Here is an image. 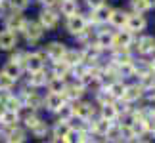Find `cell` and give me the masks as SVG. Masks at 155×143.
Listing matches in <instances>:
<instances>
[{
  "instance_id": "cell-30",
  "label": "cell",
  "mask_w": 155,
  "mask_h": 143,
  "mask_svg": "<svg viewBox=\"0 0 155 143\" xmlns=\"http://www.w3.org/2000/svg\"><path fill=\"white\" fill-rule=\"evenodd\" d=\"M111 44H113V34H107V33L98 34V48H109Z\"/></svg>"
},
{
  "instance_id": "cell-20",
  "label": "cell",
  "mask_w": 155,
  "mask_h": 143,
  "mask_svg": "<svg viewBox=\"0 0 155 143\" xmlns=\"http://www.w3.org/2000/svg\"><path fill=\"white\" fill-rule=\"evenodd\" d=\"M59 11H61L65 17H71V15L79 14V4H77V0H61Z\"/></svg>"
},
{
  "instance_id": "cell-31",
  "label": "cell",
  "mask_w": 155,
  "mask_h": 143,
  "mask_svg": "<svg viewBox=\"0 0 155 143\" xmlns=\"http://www.w3.org/2000/svg\"><path fill=\"white\" fill-rule=\"evenodd\" d=\"M14 86V80L8 78L6 75H0V92H10Z\"/></svg>"
},
{
  "instance_id": "cell-14",
  "label": "cell",
  "mask_w": 155,
  "mask_h": 143,
  "mask_svg": "<svg viewBox=\"0 0 155 143\" xmlns=\"http://www.w3.org/2000/svg\"><path fill=\"white\" fill-rule=\"evenodd\" d=\"M105 92L109 94L113 99H123L124 92H127V84H123V80L117 78V80H113V82H109V84H107Z\"/></svg>"
},
{
  "instance_id": "cell-24",
  "label": "cell",
  "mask_w": 155,
  "mask_h": 143,
  "mask_svg": "<svg viewBox=\"0 0 155 143\" xmlns=\"http://www.w3.org/2000/svg\"><path fill=\"white\" fill-rule=\"evenodd\" d=\"M25 19L19 15V14H14V15H10L8 17V23H6V29H10V31H23V27H25Z\"/></svg>"
},
{
  "instance_id": "cell-39",
  "label": "cell",
  "mask_w": 155,
  "mask_h": 143,
  "mask_svg": "<svg viewBox=\"0 0 155 143\" xmlns=\"http://www.w3.org/2000/svg\"><path fill=\"white\" fill-rule=\"evenodd\" d=\"M146 4H147V8H155V0H146Z\"/></svg>"
},
{
  "instance_id": "cell-34",
  "label": "cell",
  "mask_w": 155,
  "mask_h": 143,
  "mask_svg": "<svg viewBox=\"0 0 155 143\" xmlns=\"http://www.w3.org/2000/svg\"><path fill=\"white\" fill-rule=\"evenodd\" d=\"M86 4L90 6L92 10H96V8H102V6L105 4V0H86Z\"/></svg>"
},
{
  "instance_id": "cell-1",
  "label": "cell",
  "mask_w": 155,
  "mask_h": 143,
  "mask_svg": "<svg viewBox=\"0 0 155 143\" xmlns=\"http://www.w3.org/2000/svg\"><path fill=\"white\" fill-rule=\"evenodd\" d=\"M86 27H88V19L81 14H75L67 17V31L75 37H81L82 33H86Z\"/></svg>"
},
{
  "instance_id": "cell-26",
  "label": "cell",
  "mask_w": 155,
  "mask_h": 143,
  "mask_svg": "<svg viewBox=\"0 0 155 143\" xmlns=\"http://www.w3.org/2000/svg\"><path fill=\"white\" fill-rule=\"evenodd\" d=\"M46 82H48V76H46L44 71H38V73H31V76H29V84H31L33 88L46 86Z\"/></svg>"
},
{
  "instance_id": "cell-18",
  "label": "cell",
  "mask_w": 155,
  "mask_h": 143,
  "mask_svg": "<svg viewBox=\"0 0 155 143\" xmlns=\"http://www.w3.org/2000/svg\"><path fill=\"white\" fill-rule=\"evenodd\" d=\"M140 53H153L155 52V38L153 37H140L138 42H136Z\"/></svg>"
},
{
  "instance_id": "cell-4",
  "label": "cell",
  "mask_w": 155,
  "mask_h": 143,
  "mask_svg": "<svg viewBox=\"0 0 155 143\" xmlns=\"http://www.w3.org/2000/svg\"><path fill=\"white\" fill-rule=\"evenodd\" d=\"M113 124H115V122H109V120H105V118L98 116L96 120L90 122V134L92 135H102V138H105V135L109 134V130H111Z\"/></svg>"
},
{
  "instance_id": "cell-17",
  "label": "cell",
  "mask_w": 155,
  "mask_h": 143,
  "mask_svg": "<svg viewBox=\"0 0 155 143\" xmlns=\"http://www.w3.org/2000/svg\"><path fill=\"white\" fill-rule=\"evenodd\" d=\"M127 19H128V14L124 10H111V15H109V23L117 29H123L127 27Z\"/></svg>"
},
{
  "instance_id": "cell-10",
  "label": "cell",
  "mask_w": 155,
  "mask_h": 143,
  "mask_svg": "<svg viewBox=\"0 0 155 143\" xmlns=\"http://www.w3.org/2000/svg\"><path fill=\"white\" fill-rule=\"evenodd\" d=\"M15 44H17V34L14 31H10V29L0 31V50L8 52L12 48H15Z\"/></svg>"
},
{
  "instance_id": "cell-19",
  "label": "cell",
  "mask_w": 155,
  "mask_h": 143,
  "mask_svg": "<svg viewBox=\"0 0 155 143\" xmlns=\"http://www.w3.org/2000/svg\"><path fill=\"white\" fill-rule=\"evenodd\" d=\"M46 86H48V92H50V94H63L65 88H67L65 80L59 78V76H52V78H48Z\"/></svg>"
},
{
  "instance_id": "cell-28",
  "label": "cell",
  "mask_w": 155,
  "mask_h": 143,
  "mask_svg": "<svg viewBox=\"0 0 155 143\" xmlns=\"http://www.w3.org/2000/svg\"><path fill=\"white\" fill-rule=\"evenodd\" d=\"M88 132H81V130H71V132L67 134V143H86L88 139Z\"/></svg>"
},
{
  "instance_id": "cell-25",
  "label": "cell",
  "mask_w": 155,
  "mask_h": 143,
  "mask_svg": "<svg viewBox=\"0 0 155 143\" xmlns=\"http://www.w3.org/2000/svg\"><path fill=\"white\" fill-rule=\"evenodd\" d=\"M109 15H111V8H107V6L104 4L102 8H96V10H94L92 21H94V23H104V21H109Z\"/></svg>"
},
{
  "instance_id": "cell-2",
  "label": "cell",
  "mask_w": 155,
  "mask_h": 143,
  "mask_svg": "<svg viewBox=\"0 0 155 143\" xmlns=\"http://www.w3.org/2000/svg\"><path fill=\"white\" fill-rule=\"evenodd\" d=\"M2 138H6V143H25L27 134L25 130L19 126H10V128H2Z\"/></svg>"
},
{
  "instance_id": "cell-13",
  "label": "cell",
  "mask_w": 155,
  "mask_h": 143,
  "mask_svg": "<svg viewBox=\"0 0 155 143\" xmlns=\"http://www.w3.org/2000/svg\"><path fill=\"white\" fill-rule=\"evenodd\" d=\"M73 115L84 118V120H90L92 115H94V107H92V103H88V101H77L73 105Z\"/></svg>"
},
{
  "instance_id": "cell-29",
  "label": "cell",
  "mask_w": 155,
  "mask_h": 143,
  "mask_svg": "<svg viewBox=\"0 0 155 143\" xmlns=\"http://www.w3.org/2000/svg\"><path fill=\"white\" fill-rule=\"evenodd\" d=\"M38 122H40V116H38L35 111H31L25 118H23V124H25V128H27V130H33Z\"/></svg>"
},
{
  "instance_id": "cell-5",
  "label": "cell",
  "mask_w": 155,
  "mask_h": 143,
  "mask_svg": "<svg viewBox=\"0 0 155 143\" xmlns=\"http://www.w3.org/2000/svg\"><path fill=\"white\" fill-rule=\"evenodd\" d=\"M147 25V21H146V17L138 14V11H134V14H128V19H127V29L130 33H140V31H144Z\"/></svg>"
},
{
  "instance_id": "cell-37",
  "label": "cell",
  "mask_w": 155,
  "mask_h": 143,
  "mask_svg": "<svg viewBox=\"0 0 155 143\" xmlns=\"http://www.w3.org/2000/svg\"><path fill=\"white\" fill-rule=\"evenodd\" d=\"M40 2H42V4H46V8H50V6H54V4L58 2V0H40Z\"/></svg>"
},
{
  "instance_id": "cell-15",
  "label": "cell",
  "mask_w": 155,
  "mask_h": 143,
  "mask_svg": "<svg viewBox=\"0 0 155 143\" xmlns=\"http://www.w3.org/2000/svg\"><path fill=\"white\" fill-rule=\"evenodd\" d=\"M144 92H146V88L142 86V84L127 86V92H124V95H123L124 103H132V101H138L142 95H144Z\"/></svg>"
},
{
  "instance_id": "cell-7",
  "label": "cell",
  "mask_w": 155,
  "mask_h": 143,
  "mask_svg": "<svg viewBox=\"0 0 155 143\" xmlns=\"http://www.w3.org/2000/svg\"><path fill=\"white\" fill-rule=\"evenodd\" d=\"M44 29L40 23H25V27H23V34H25L27 42H37V40H40V37H42Z\"/></svg>"
},
{
  "instance_id": "cell-41",
  "label": "cell",
  "mask_w": 155,
  "mask_h": 143,
  "mask_svg": "<svg viewBox=\"0 0 155 143\" xmlns=\"http://www.w3.org/2000/svg\"><path fill=\"white\" fill-rule=\"evenodd\" d=\"M0 4H2V0H0Z\"/></svg>"
},
{
  "instance_id": "cell-6",
  "label": "cell",
  "mask_w": 155,
  "mask_h": 143,
  "mask_svg": "<svg viewBox=\"0 0 155 143\" xmlns=\"http://www.w3.org/2000/svg\"><path fill=\"white\" fill-rule=\"evenodd\" d=\"M58 19H59V15L52 8H44L38 15V23L42 25V29H54L58 25Z\"/></svg>"
},
{
  "instance_id": "cell-38",
  "label": "cell",
  "mask_w": 155,
  "mask_h": 143,
  "mask_svg": "<svg viewBox=\"0 0 155 143\" xmlns=\"http://www.w3.org/2000/svg\"><path fill=\"white\" fill-rule=\"evenodd\" d=\"M6 113V105H4V101H0V116H2Z\"/></svg>"
},
{
  "instance_id": "cell-40",
  "label": "cell",
  "mask_w": 155,
  "mask_h": 143,
  "mask_svg": "<svg viewBox=\"0 0 155 143\" xmlns=\"http://www.w3.org/2000/svg\"><path fill=\"white\" fill-rule=\"evenodd\" d=\"M150 69H151V71H153V73H155V57H153V59H151V61H150Z\"/></svg>"
},
{
  "instance_id": "cell-35",
  "label": "cell",
  "mask_w": 155,
  "mask_h": 143,
  "mask_svg": "<svg viewBox=\"0 0 155 143\" xmlns=\"http://www.w3.org/2000/svg\"><path fill=\"white\" fill-rule=\"evenodd\" d=\"M48 143H67V139L65 138H52Z\"/></svg>"
},
{
  "instance_id": "cell-16",
  "label": "cell",
  "mask_w": 155,
  "mask_h": 143,
  "mask_svg": "<svg viewBox=\"0 0 155 143\" xmlns=\"http://www.w3.org/2000/svg\"><path fill=\"white\" fill-rule=\"evenodd\" d=\"M84 84L79 80L77 84H67V88H65V92H63V95H65V99H71V101H75V99H81L82 97V94H84Z\"/></svg>"
},
{
  "instance_id": "cell-21",
  "label": "cell",
  "mask_w": 155,
  "mask_h": 143,
  "mask_svg": "<svg viewBox=\"0 0 155 143\" xmlns=\"http://www.w3.org/2000/svg\"><path fill=\"white\" fill-rule=\"evenodd\" d=\"M69 132H71V126L65 120H58L52 126V138H67Z\"/></svg>"
},
{
  "instance_id": "cell-12",
  "label": "cell",
  "mask_w": 155,
  "mask_h": 143,
  "mask_svg": "<svg viewBox=\"0 0 155 143\" xmlns=\"http://www.w3.org/2000/svg\"><path fill=\"white\" fill-rule=\"evenodd\" d=\"M44 105H46V109H48V111L58 113L65 105V95L63 94H48V95H46V99H44Z\"/></svg>"
},
{
  "instance_id": "cell-42",
  "label": "cell",
  "mask_w": 155,
  "mask_h": 143,
  "mask_svg": "<svg viewBox=\"0 0 155 143\" xmlns=\"http://www.w3.org/2000/svg\"><path fill=\"white\" fill-rule=\"evenodd\" d=\"M40 143H44V141H40Z\"/></svg>"
},
{
  "instance_id": "cell-9",
  "label": "cell",
  "mask_w": 155,
  "mask_h": 143,
  "mask_svg": "<svg viewBox=\"0 0 155 143\" xmlns=\"http://www.w3.org/2000/svg\"><path fill=\"white\" fill-rule=\"evenodd\" d=\"M65 52H67V46L63 42H50L46 46V56H48L52 61H61Z\"/></svg>"
},
{
  "instance_id": "cell-33",
  "label": "cell",
  "mask_w": 155,
  "mask_h": 143,
  "mask_svg": "<svg viewBox=\"0 0 155 143\" xmlns=\"http://www.w3.org/2000/svg\"><path fill=\"white\" fill-rule=\"evenodd\" d=\"M29 4V0H12V8L14 10H23Z\"/></svg>"
},
{
  "instance_id": "cell-36",
  "label": "cell",
  "mask_w": 155,
  "mask_h": 143,
  "mask_svg": "<svg viewBox=\"0 0 155 143\" xmlns=\"http://www.w3.org/2000/svg\"><path fill=\"white\" fill-rule=\"evenodd\" d=\"M104 143H124L123 139H115V138H105Z\"/></svg>"
},
{
  "instance_id": "cell-8",
  "label": "cell",
  "mask_w": 155,
  "mask_h": 143,
  "mask_svg": "<svg viewBox=\"0 0 155 143\" xmlns=\"http://www.w3.org/2000/svg\"><path fill=\"white\" fill-rule=\"evenodd\" d=\"M25 67L29 69V73H38V71H44V56L42 53H27L25 59Z\"/></svg>"
},
{
  "instance_id": "cell-32",
  "label": "cell",
  "mask_w": 155,
  "mask_h": 143,
  "mask_svg": "<svg viewBox=\"0 0 155 143\" xmlns=\"http://www.w3.org/2000/svg\"><path fill=\"white\" fill-rule=\"evenodd\" d=\"M130 4H132L134 11H138V14H144L146 10H150L147 4H146V0H130Z\"/></svg>"
},
{
  "instance_id": "cell-11",
  "label": "cell",
  "mask_w": 155,
  "mask_h": 143,
  "mask_svg": "<svg viewBox=\"0 0 155 143\" xmlns=\"http://www.w3.org/2000/svg\"><path fill=\"white\" fill-rule=\"evenodd\" d=\"M100 116L109 122H117L121 118V113H119V107L115 103H105V105H100Z\"/></svg>"
},
{
  "instance_id": "cell-3",
  "label": "cell",
  "mask_w": 155,
  "mask_h": 143,
  "mask_svg": "<svg viewBox=\"0 0 155 143\" xmlns=\"http://www.w3.org/2000/svg\"><path fill=\"white\" fill-rule=\"evenodd\" d=\"M134 42V34L128 31V29H124V31H117L113 34V48H119V50H124V48H128L130 44Z\"/></svg>"
},
{
  "instance_id": "cell-22",
  "label": "cell",
  "mask_w": 155,
  "mask_h": 143,
  "mask_svg": "<svg viewBox=\"0 0 155 143\" xmlns=\"http://www.w3.org/2000/svg\"><path fill=\"white\" fill-rule=\"evenodd\" d=\"M2 75H6L8 78H12V80L15 82V80L21 76V65H17V63H14V61L6 63L4 69H2Z\"/></svg>"
},
{
  "instance_id": "cell-23",
  "label": "cell",
  "mask_w": 155,
  "mask_h": 143,
  "mask_svg": "<svg viewBox=\"0 0 155 143\" xmlns=\"http://www.w3.org/2000/svg\"><path fill=\"white\" fill-rule=\"evenodd\" d=\"M61 61H65L71 69H73V67H77V65L82 63V53H81V52H75V50H67Z\"/></svg>"
},
{
  "instance_id": "cell-27",
  "label": "cell",
  "mask_w": 155,
  "mask_h": 143,
  "mask_svg": "<svg viewBox=\"0 0 155 143\" xmlns=\"http://www.w3.org/2000/svg\"><path fill=\"white\" fill-rule=\"evenodd\" d=\"M31 134H33L37 139H42V138H46L48 134H52V128H50V126H48V124H46L44 120H40V122L37 124V126H35V128L31 130Z\"/></svg>"
}]
</instances>
